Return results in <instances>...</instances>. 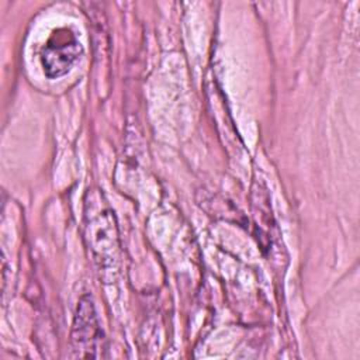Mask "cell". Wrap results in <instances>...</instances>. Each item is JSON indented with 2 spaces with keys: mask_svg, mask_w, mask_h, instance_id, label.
Instances as JSON below:
<instances>
[{
  "mask_svg": "<svg viewBox=\"0 0 360 360\" xmlns=\"http://www.w3.org/2000/svg\"><path fill=\"white\" fill-rule=\"evenodd\" d=\"M82 55V46L69 28H59L41 51V63L49 79L66 75Z\"/></svg>",
  "mask_w": 360,
  "mask_h": 360,
  "instance_id": "6da1fadb",
  "label": "cell"
},
{
  "mask_svg": "<svg viewBox=\"0 0 360 360\" xmlns=\"http://www.w3.org/2000/svg\"><path fill=\"white\" fill-rule=\"evenodd\" d=\"M103 343V332L98 325L91 300L86 295L80 300L72 329V349L75 357H97Z\"/></svg>",
  "mask_w": 360,
  "mask_h": 360,
  "instance_id": "7a4b0ae2",
  "label": "cell"
}]
</instances>
